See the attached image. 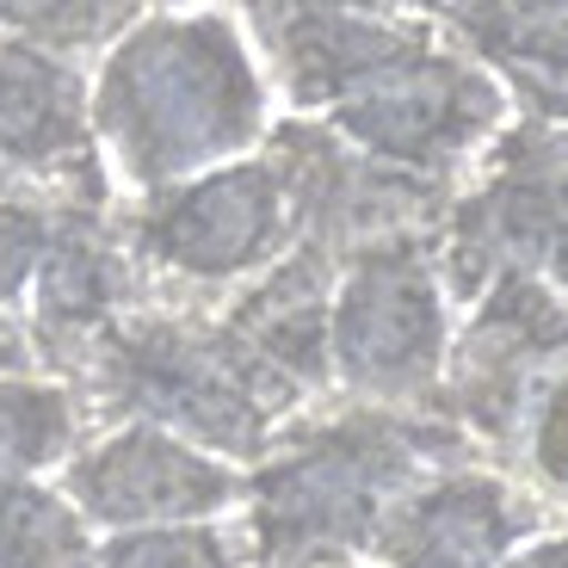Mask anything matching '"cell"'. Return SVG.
Wrapping results in <instances>:
<instances>
[{"label": "cell", "mask_w": 568, "mask_h": 568, "mask_svg": "<svg viewBox=\"0 0 568 568\" xmlns=\"http://www.w3.org/2000/svg\"><path fill=\"white\" fill-rule=\"evenodd\" d=\"M315 124H327L341 142H353L358 155H371L377 168L464 192L476 161L507 130V93H500V81L483 62H469L445 31H433L426 43L384 62L371 81H358Z\"/></svg>", "instance_id": "277c9868"}, {"label": "cell", "mask_w": 568, "mask_h": 568, "mask_svg": "<svg viewBox=\"0 0 568 568\" xmlns=\"http://www.w3.org/2000/svg\"><path fill=\"white\" fill-rule=\"evenodd\" d=\"M452 464H476V445L439 414L341 402L310 426H284L247 469V568H353L402 500Z\"/></svg>", "instance_id": "7a4b0ae2"}, {"label": "cell", "mask_w": 568, "mask_h": 568, "mask_svg": "<svg viewBox=\"0 0 568 568\" xmlns=\"http://www.w3.org/2000/svg\"><path fill=\"white\" fill-rule=\"evenodd\" d=\"M507 568H568V531H550V538L526 544L519 556H507Z\"/></svg>", "instance_id": "cb8c5ba5"}, {"label": "cell", "mask_w": 568, "mask_h": 568, "mask_svg": "<svg viewBox=\"0 0 568 568\" xmlns=\"http://www.w3.org/2000/svg\"><path fill=\"white\" fill-rule=\"evenodd\" d=\"M266 161L284 185L297 247H315L341 266L389 242H433L457 199L452 185L377 168L315 118H278L266 136Z\"/></svg>", "instance_id": "ba28073f"}, {"label": "cell", "mask_w": 568, "mask_h": 568, "mask_svg": "<svg viewBox=\"0 0 568 568\" xmlns=\"http://www.w3.org/2000/svg\"><path fill=\"white\" fill-rule=\"evenodd\" d=\"M105 173L136 199L247 161L272 136V87L242 13H142L87 87Z\"/></svg>", "instance_id": "6da1fadb"}, {"label": "cell", "mask_w": 568, "mask_h": 568, "mask_svg": "<svg viewBox=\"0 0 568 568\" xmlns=\"http://www.w3.org/2000/svg\"><path fill=\"white\" fill-rule=\"evenodd\" d=\"M87 408L57 377H0V488L43 483L87 445Z\"/></svg>", "instance_id": "e0dca14e"}, {"label": "cell", "mask_w": 568, "mask_h": 568, "mask_svg": "<svg viewBox=\"0 0 568 568\" xmlns=\"http://www.w3.org/2000/svg\"><path fill=\"white\" fill-rule=\"evenodd\" d=\"M544 526L526 488L483 464H452L426 476L377 538V568H507Z\"/></svg>", "instance_id": "4fadbf2b"}, {"label": "cell", "mask_w": 568, "mask_h": 568, "mask_svg": "<svg viewBox=\"0 0 568 568\" xmlns=\"http://www.w3.org/2000/svg\"><path fill=\"white\" fill-rule=\"evenodd\" d=\"M242 31L266 57V87H278L291 118H327L358 81L433 38V13L396 7H247Z\"/></svg>", "instance_id": "7c38bea8"}, {"label": "cell", "mask_w": 568, "mask_h": 568, "mask_svg": "<svg viewBox=\"0 0 568 568\" xmlns=\"http://www.w3.org/2000/svg\"><path fill=\"white\" fill-rule=\"evenodd\" d=\"M452 358V291L433 242L353 254L327 310V371L346 402L433 414Z\"/></svg>", "instance_id": "5b68a950"}, {"label": "cell", "mask_w": 568, "mask_h": 568, "mask_svg": "<svg viewBox=\"0 0 568 568\" xmlns=\"http://www.w3.org/2000/svg\"><path fill=\"white\" fill-rule=\"evenodd\" d=\"M100 568H247V556L223 526H155L105 538Z\"/></svg>", "instance_id": "7402d4cb"}, {"label": "cell", "mask_w": 568, "mask_h": 568, "mask_svg": "<svg viewBox=\"0 0 568 568\" xmlns=\"http://www.w3.org/2000/svg\"><path fill=\"white\" fill-rule=\"evenodd\" d=\"M62 384L81 396L87 420L155 426L223 464H260L303 408L297 389L254 365L211 310L180 297H155L105 327Z\"/></svg>", "instance_id": "3957f363"}, {"label": "cell", "mask_w": 568, "mask_h": 568, "mask_svg": "<svg viewBox=\"0 0 568 568\" xmlns=\"http://www.w3.org/2000/svg\"><path fill=\"white\" fill-rule=\"evenodd\" d=\"M544 278H550L556 291H562V297H568V229H562V235H556L550 260H544Z\"/></svg>", "instance_id": "d4e9b609"}, {"label": "cell", "mask_w": 568, "mask_h": 568, "mask_svg": "<svg viewBox=\"0 0 568 568\" xmlns=\"http://www.w3.org/2000/svg\"><path fill=\"white\" fill-rule=\"evenodd\" d=\"M513 483L526 488L538 507H568V358L538 377V389L519 408V426L507 439Z\"/></svg>", "instance_id": "44dd1931"}, {"label": "cell", "mask_w": 568, "mask_h": 568, "mask_svg": "<svg viewBox=\"0 0 568 568\" xmlns=\"http://www.w3.org/2000/svg\"><path fill=\"white\" fill-rule=\"evenodd\" d=\"M87 74L0 31V180L13 185H112L93 142Z\"/></svg>", "instance_id": "5bb4252c"}, {"label": "cell", "mask_w": 568, "mask_h": 568, "mask_svg": "<svg viewBox=\"0 0 568 568\" xmlns=\"http://www.w3.org/2000/svg\"><path fill=\"white\" fill-rule=\"evenodd\" d=\"M568 358V297L538 272H507L469 303V322L452 334L445 384L433 414L464 439L507 452L519 408L538 377Z\"/></svg>", "instance_id": "9c48e42d"}, {"label": "cell", "mask_w": 568, "mask_h": 568, "mask_svg": "<svg viewBox=\"0 0 568 568\" xmlns=\"http://www.w3.org/2000/svg\"><path fill=\"white\" fill-rule=\"evenodd\" d=\"M334 284H341V260L315 254V247H291L272 272H260L247 291L216 310V322L235 334L254 365H266L278 384H291L303 402L334 389L327 371V310H334Z\"/></svg>", "instance_id": "9a60e30c"}, {"label": "cell", "mask_w": 568, "mask_h": 568, "mask_svg": "<svg viewBox=\"0 0 568 568\" xmlns=\"http://www.w3.org/2000/svg\"><path fill=\"white\" fill-rule=\"evenodd\" d=\"M155 303V284L142 278L136 254L124 242L112 199H74L57 223V242L43 254V272L26 303V346L43 377H69L87 358V346L105 327H118L130 310Z\"/></svg>", "instance_id": "8fae6325"}, {"label": "cell", "mask_w": 568, "mask_h": 568, "mask_svg": "<svg viewBox=\"0 0 568 568\" xmlns=\"http://www.w3.org/2000/svg\"><path fill=\"white\" fill-rule=\"evenodd\" d=\"M568 229V124H513L452 199L433 260L452 297L476 303L507 272H538Z\"/></svg>", "instance_id": "52a82bcc"}, {"label": "cell", "mask_w": 568, "mask_h": 568, "mask_svg": "<svg viewBox=\"0 0 568 568\" xmlns=\"http://www.w3.org/2000/svg\"><path fill=\"white\" fill-rule=\"evenodd\" d=\"M0 377H43L38 358L26 346V327L19 322H0Z\"/></svg>", "instance_id": "603a6c76"}, {"label": "cell", "mask_w": 568, "mask_h": 568, "mask_svg": "<svg viewBox=\"0 0 568 568\" xmlns=\"http://www.w3.org/2000/svg\"><path fill=\"white\" fill-rule=\"evenodd\" d=\"M74 199H112V185H13L0 180V322L26 315L43 254Z\"/></svg>", "instance_id": "d6986e66"}, {"label": "cell", "mask_w": 568, "mask_h": 568, "mask_svg": "<svg viewBox=\"0 0 568 568\" xmlns=\"http://www.w3.org/2000/svg\"><path fill=\"white\" fill-rule=\"evenodd\" d=\"M142 19L130 0H0V31L43 57H62L81 69L87 57H105L118 38Z\"/></svg>", "instance_id": "ffe728a7"}, {"label": "cell", "mask_w": 568, "mask_h": 568, "mask_svg": "<svg viewBox=\"0 0 568 568\" xmlns=\"http://www.w3.org/2000/svg\"><path fill=\"white\" fill-rule=\"evenodd\" d=\"M0 568H100V538L50 483L0 488Z\"/></svg>", "instance_id": "ac0fdd59"}, {"label": "cell", "mask_w": 568, "mask_h": 568, "mask_svg": "<svg viewBox=\"0 0 568 568\" xmlns=\"http://www.w3.org/2000/svg\"><path fill=\"white\" fill-rule=\"evenodd\" d=\"M118 223H124L142 278L155 284V297L180 291L185 303L216 297V291H247L260 272H272L297 247L291 204L266 155L149 192L130 211H118Z\"/></svg>", "instance_id": "8992f818"}, {"label": "cell", "mask_w": 568, "mask_h": 568, "mask_svg": "<svg viewBox=\"0 0 568 568\" xmlns=\"http://www.w3.org/2000/svg\"><path fill=\"white\" fill-rule=\"evenodd\" d=\"M433 19L519 100L526 124H568V0H476L433 7Z\"/></svg>", "instance_id": "2e32d148"}, {"label": "cell", "mask_w": 568, "mask_h": 568, "mask_svg": "<svg viewBox=\"0 0 568 568\" xmlns=\"http://www.w3.org/2000/svg\"><path fill=\"white\" fill-rule=\"evenodd\" d=\"M62 495L93 531L216 526L242 507L247 476L155 426H105L62 464Z\"/></svg>", "instance_id": "30bf717a"}]
</instances>
